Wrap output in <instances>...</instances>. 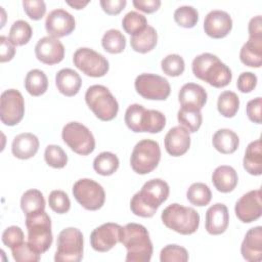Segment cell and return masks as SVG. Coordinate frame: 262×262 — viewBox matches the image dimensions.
I'll list each match as a JSON object with an SVG mask.
<instances>
[{
	"mask_svg": "<svg viewBox=\"0 0 262 262\" xmlns=\"http://www.w3.org/2000/svg\"><path fill=\"white\" fill-rule=\"evenodd\" d=\"M35 54L38 60L45 64H55L64 57V47L62 43L50 36L41 38L35 46Z\"/></svg>",
	"mask_w": 262,
	"mask_h": 262,
	"instance_id": "cell-18",
	"label": "cell"
},
{
	"mask_svg": "<svg viewBox=\"0 0 262 262\" xmlns=\"http://www.w3.org/2000/svg\"><path fill=\"white\" fill-rule=\"evenodd\" d=\"M191 68L193 75L198 79L216 88L227 86L232 79L230 69L216 55L209 52L195 56L192 60Z\"/></svg>",
	"mask_w": 262,
	"mask_h": 262,
	"instance_id": "cell-2",
	"label": "cell"
},
{
	"mask_svg": "<svg viewBox=\"0 0 262 262\" xmlns=\"http://www.w3.org/2000/svg\"><path fill=\"white\" fill-rule=\"evenodd\" d=\"M232 29V19L224 10L215 9L210 11L204 20L205 33L214 39L226 37Z\"/></svg>",
	"mask_w": 262,
	"mask_h": 262,
	"instance_id": "cell-19",
	"label": "cell"
},
{
	"mask_svg": "<svg viewBox=\"0 0 262 262\" xmlns=\"http://www.w3.org/2000/svg\"><path fill=\"white\" fill-rule=\"evenodd\" d=\"M158 42V34L155 28L147 26L140 34L132 36L130 45L132 49L139 53H147L151 51Z\"/></svg>",
	"mask_w": 262,
	"mask_h": 262,
	"instance_id": "cell-30",
	"label": "cell"
},
{
	"mask_svg": "<svg viewBox=\"0 0 262 262\" xmlns=\"http://www.w3.org/2000/svg\"><path fill=\"white\" fill-rule=\"evenodd\" d=\"M121 243L127 250V262H148L152 255V243L147 229L138 223H128L123 227Z\"/></svg>",
	"mask_w": 262,
	"mask_h": 262,
	"instance_id": "cell-3",
	"label": "cell"
},
{
	"mask_svg": "<svg viewBox=\"0 0 262 262\" xmlns=\"http://www.w3.org/2000/svg\"><path fill=\"white\" fill-rule=\"evenodd\" d=\"M237 173L231 166H219L212 174V182L215 188L223 193L232 191L237 185Z\"/></svg>",
	"mask_w": 262,
	"mask_h": 262,
	"instance_id": "cell-26",
	"label": "cell"
},
{
	"mask_svg": "<svg viewBox=\"0 0 262 262\" xmlns=\"http://www.w3.org/2000/svg\"><path fill=\"white\" fill-rule=\"evenodd\" d=\"M64 143L76 154L87 156L95 148V139L91 131L82 123H67L61 131Z\"/></svg>",
	"mask_w": 262,
	"mask_h": 262,
	"instance_id": "cell-10",
	"label": "cell"
},
{
	"mask_svg": "<svg viewBox=\"0 0 262 262\" xmlns=\"http://www.w3.org/2000/svg\"><path fill=\"white\" fill-rule=\"evenodd\" d=\"M248 31H249V38H262L261 15H256L250 19Z\"/></svg>",
	"mask_w": 262,
	"mask_h": 262,
	"instance_id": "cell-53",
	"label": "cell"
},
{
	"mask_svg": "<svg viewBox=\"0 0 262 262\" xmlns=\"http://www.w3.org/2000/svg\"><path fill=\"white\" fill-rule=\"evenodd\" d=\"M101 45L106 52L118 54L124 51L126 47V38L119 30L111 29L103 34Z\"/></svg>",
	"mask_w": 262,
	"mask_h": 262,
	"instance_id": "cell-35",
	"label": "cell"
},
{
	"mask_svg": "<svg viewBox=\"0 0 262 262\" xmlns=\"http://www.w3.org/2000/svg\"><path fill=\"white\" fill-rule=\"evenodd\" d=\"M123 227L117 223H103L90 234V245L97 252H107L121 243Z\"/></svg>",
	"mask_w": 262,
	"mask_h": 262,
	"instance_id": "cell-15",
	"label": "cell"
},
{
	"mask_svg": "<svg viewBox=\"0 0 262 262\" xmlns=\"http://www.w3.org/2000/svg\"><path fill=\"white\" fill-rule=\"evenodd\" d=\"M55 84L61 94L71 97L79 92L82 80L76 71L72 69H61L55 76Z\"/></svg>",
	"mask_w": 262,
	"mask_h": 262,
	"instance_id": "cell-25",
	"label": "cell"
},
{
	"mask_svg": "<svg viewBox=\"0 0 262 262\" xmlns=\"http://www.w3.org/2000/svg\"><path fill=\"white\" fill-rule=\"evenodd\" d=\"M166 151L172 157L184 155L190 146V136L187 129L182 126L171 128L164 139Z\"/></svg>",
	"mask_w": 262,
	"mask_h": 262,
	"instance_id": "cell-20",
	"label": "cell"
},
{
	"mask_svg": "<svg viewBox=\"0 0 262 262\" xmlns=\"http://www.w3.org/2000/svg\"><path fill=\"white\" fill-rule=\"evenodd\" d=\"M124 119L127 127L136 133H159L166 125V117L163 113L157 110H146L138 103L127 107Z\"/></svg>",
	"mask_w": 262,
	"mask_h": 262,
	"instance_id": "cell-4",
	"label": "cell"
},
{
	"mask_svg": "<svg viewBox=\"0 0 262 262\" xmlns=\"http://www.w3.org/2000/svg\"><path fill=\"white\" fill-rule=\"evenodd\" d=\"M48 204L52 211L57 214H64L71 208V201L69 195L59 189L52 190L48 196Z\"/></svg>",
	"mask_w": 262,
	"mask_h": 262,
	"instance_id": "cell-44",
	"label": "cell"
},
{
	"mask_svg": "<svg viewBox=\"0 0 262 262\" xmlns=\"http://www.w3.org/2000/svg\"><path fill=\"white\" fill-rule=\"evenodd\" d=\"M25 115V100L16 89H8L2 92L0 98V119L6 126L18 124Z\"/></svg>",
	"mask_w": 262,
	"mask_h": 262,
	"instance_id": "cell-14",
	"label": "cell"
},
{
	"mask_svg": "<svg viewBox=\"0 0 262 262\" xmlns=\"http://www.w3.org/2000/svg\"><path fill=\"white\" fill-rule=\"evenodd\" d=\"M161 219L166 227L184 235L194 233L200 225V215L193 208L176 203L163 210Z\"/></svg>",
	"mask_w": 262,
	"mask_h": 262,
	"instance_id": "cell-5",
	"label": "cell"
},
{
	"mask_svg": "<svg viewBox=\"0 0 262 262\" xmlns=\"http://www.w3.org/2000/svg\"><path fill=\"white\" fill-rule=\"evenodd\" d=\"M23 242H25V234L18 226H9L2 232V243L10 249L20 245Z\"/></svg>",
	"mask_w": 262,
	"mask_h": 262,
	"instance_id": "cell-46",
	"label": "cell"
},
{
	"mask_svg": "<svg viewBox=\"0 0 262 262\" xmlns=\"http://www.w3.org/2000/svg\"><path fill=\"white\" fill-rule=\"evenodd\" d=\"M120 162L118 157L110 151L100 152L93 161V169L102 176L114 174L119 168Z\"/></svg>",
	"mask_w": 262,
	"mask_h": 262,
	"instance_id": "cell-33",
	"label": "cell"
},
{
	"mask_svg": "<svg viewBox=\"0 0 262 262\" xmlns=\"http://www.w3.org/2000/svg\"><path fill=\"white\" fill-rule=\"evenodd\" d=\"M136 92L145 99L165 100L171 92L168 80L156 74H140L134 82Z\"/></svg>",
	"mask_w": 262,
	"mask_h": 262,
	"instance_id": "cell-13",
	"label": "cell"
},
{
	"mask_svg": "<svg viewBox=\"0 0 262 262\" xmlns=\"http://www.w3.org/2000/svg\"><path fill=\"white\" fill-rule=\"evenodd\" d=\"M132 3L136 9L145 13H152L161 6L160 0H133Z\"/></svg>",
	"mask_w": 262,
	"mask_h": 262,
	"instance_id": "cell-52",
	"label": "cell"
},
{
	"mask_svg": "<svg viewBox=\"0 0 262 262\" xmlns=\"http://www.w3.org/2000/svg\"><path fill=\"white\" fill-rule=\"evenodd\" d=\"M213 146L221 154L229 155L234 152L239 144V138L237 134L230 129L217 130L212 138Z\"/></svg>",
	"mask_w": 262,
	"mask_h": 262,
	"instance_id": "cell-29",
	"label": "cell"
},
{
	"mask_svg": "<svg viewBox=\"0 0 262 262\" xmlns=\"http://www.w3.org/2000/svg\"><path fill=\"white\" fill-rule=\"evenodd\" d=\"M39 139L33 133L25 132L16 135L11 144L13 156L20 160H28L34 157L39 149Z\"/></svg>",
	"mask_w": 262,
	"mask_h": 262,
	"instance_id": "cell-24",
	"label": "cell"
},
{
	"mask_svg": "<svg viewBox=\"0 0 262 262\" xmlns=\"http://www.w3.org/2000/svg\"><path fill=\"white\" fill-rule=\"evenodd\" d=\"M161 160V148L152 139H142L137 142L130 157V165L134 172L140 175L148 174L157 168Z\"/></svg>",
	"mask_w": 262,
	"mask_h": 262,
	"instance_id": "cell-8",
	"label": "cell"
},
{
	"mask_svg": "<svg viewBox=\"0 0 262 262\" xmlns=\"http://www.w3.org/2000/svg\"><path fill=\"white\" fill-rule=\"evenodd\" d=\"M32 34L33 31L30 24L26 20L18 19L11 25L8 38L14 46H23L30 41Z\"/></svg>",
	"mask_w": 262,
	"mask_h": 262,
	"instance_id": "cell-38",
	"label": "cell"
},
{
	"mask_svg": "<svg viewBox=\"0 0 262 262\" xmlns=\"http://www.w3.org/2000/svg\"><path fill=\"white\" fill-rule=\"evenodd\" d=\"M23 6L27 15L33 20L41 19L46 12V5L45 2L42 0H24Z\"/></svg>",
	"mask_w": 262,
	"mask_h": 262,
	"instance_id": "cell-47",
	"label": "cell"
},
{
	"mask_svg": "<svg viewBox=\"0 0 262 262\" xmlns=\"http://www.w3.org/2000/svg\"><path fill=\"white\" fill-rule=\"evenodd\" d=\"M161 68L164 74L170 77H178L184 72L185 63L179 54H169L162 59Z\"/></svg>",
	"mask_w": 262,
	"mask_h": 262,
	"instance_id": "cell-42",
	"label": "cell"
},
{
	"mask_svg": "<svg viewBox=\"0 0 262 262\" xmlns=\"http://www.w3.org/2000/svg\"><path fill=\"white\" fill-rule=\"evenodd\" d=\"M85 101L93 114L101 121L116 118L119 103L108 88L103 85H92L85 93Z\"/></svg>",
	"mask_w": 262,
	"mask_h": 262,
	"instance_id": "cell-7",
	"label": "cell"
},
{
	"mask_svg": "<svg viewBox=\"0 0 262 262\" xmlns=\"http://www.w3.org/2000/svg\"><path fill=\"white\" fill-rule=\"evenodd\" d=\"M241 61L251 68H260L262 64V38H249L239 51Z\"/></svg>",
	"mask_w": 262,
	"mask_h": 262,
	"instance_id": "cell-27",
	"label": "cell"
},
{
	"mask_svg": "<svg viewBox=\"0 0 262 262\" xmlns=\"http://www.w3.org/2000/svg\"><path fill=\"white\" fill-rule=\"evenodd\" d=\"M20 208L25 215H29L45 209V200L38 189H29L24 192L20 199Z\"/></svg>",
	"mask_w": 262,
	"mask_h": 262,
	"instance_id": "cell-34",
	"label": "cell"
},
{
	"mask_svg": "<svg viewBox=\"0 0 262 262\" xmlns=\"http://www.w3.org/2000/svg\"><path fill=\"white\" fill-rule=\"evenodd\" d=\"M186 198L190 204L198 207H204L211 202L212 193L207 184L203 182H194L188 187Z\"/></svg>",
	"mask_w": 262,
	"mask_h": 262,
	"instance_id": "cell-37",
	"label": "cell"
},
{
	"mask_svg": "<svg viewBox=\"0 0 262 262\" xmlns=\"http://www.w3.org/2000/svg\"><path fill=\"white\" fill-rule=\"evenodd\" d=\"M261 190L254 189L243 194L235 203L234 212L236 217L244 223H251L261 217L262 201Z\"/></svg>",
	"mask_w": 262,
	"mask_h": 262,
	"instance_id": "cell-16",
	"label": "cell"
},
{
	"mask_svg": "<svg viewBox=\"0 0 262 262\" xmlns=\"http://www.w3.org/2000/svg\"><path fill=\"white\" fill-rule=\"evenodd\" d=\"M26 226L30 246L39 254L45 253L53 241L49 215L44 210L29 214L26 216Z\"/></svg>",
	"mask_w": 262,
	"mask_h": 262,
	"instance_id": "cell-6",
	"label": "cell"
},
{
	"mask_svg": "<svg viewBox=\"0 0 262 262\" xmlns=\"http://www.w3.org/2000/svg\"><path fill=\"white\" fill-rule=\"evenodd\" d=\"M15 54V46L5 36L0 37V61L6 62L11 60Z\"/></svg>",
	"mask_w": 262,
	"mask_h": 262,
	"instance_id": "cell-50",
	"label": "cell"
},
{
	"mask_svg": "<svg viewBox=\"0 0 262 262\" xmlns=\"http://www.w3.org/2000/svg\"><path fill=\"white\" fill-rule=\"evenodd\" d=\"M174 20L182 28H193L199 20V12L192 6L183 5L174 11Z\"/></svg>",
	"mask_w": 262,
	"mask_h": 262,
	"instance_id": "cell-40",
	"label": "cell"
},
{
	"mask_svg": "<svg viewBox=\"0 0 262 262\" xmlns=\"http://www.w3.org/2000/svg\"><path fill=\"white\" fill-rule=\"evenodd\" d=\"M229 223V213L227 207L222 203L212 205L206 212L205 227L208 233L217 235L223 233Z\"/></svg>",
	"mask_w": 262,
	"mask_h": 262,
	"instance_id": "cell-21",
	"label": "cell"
},
{
	"mask_svg": "<svg viewBox=\"0 0 262 262\" xmlns=\"http://www.w3.org/2000/svg\"><path fill=\"white\" fill-rule=\"evenodd\" d=\"M83 234L76 227L62 229L57 237L56 262H79L83 258Z\"/></svg>",
	"mask_w": 262,
	"mask_h": 262,
	"instance_id": "cell-9",
	"label": "cell"
},
{
	"mask_svg": "<svg viewBox=\"0 0 262 262\" xmlns=\"http://www.w3.org/2000/svg\"><path fill=\"white\" fill-rule=\"evenodd\" d=\"M177 119L180 126L187 129L189 133L196 132L200 129L203 122L201 110L187 106L180 107V110L177 113Z\"/></svg>",
	"mask_w": 262,
	"mask_h": 262,
	"instance_id": "cell-32",
	"label": "cell"
},
{
	"mask_svg": "<svg viewBox=\"0 0 262 262\" xmlns=\"http://www.w3.org/2000/svg\"><path fill=\"white\" fill-rule=\"evenodd\" d=\"M25 88L32 96L44 94L48 88L47 76L41 70H31L25 78Z\"/></svg>",
	"mask_w": 262,
	"mask_h": 262,
	"instance_id": "cell-31",
	"label": "cell"
},
{
	"mask_svg": "<svg viewBox=\"0 0 262 262\" xmlns=\"http://www.w3.org/2000/svg\"><path fill=\"white\" fill-rule=\"evenodd\" d=\"M170 192L166 181L155 178L146 181L141 189L130 201V209L136 216L143 218L152 217L158 208L168 199Z\"/></svg>",
	"mask_w": 262,
	"mask_h": 262,
	"instance_id": "cell-1",
	"label": "cell"
},
{
	"mask_svg": "<svg viewBox=\"0 0 262 262\" xmlns=\"http://www.w3.org/2000/svg\"><path fill=\"white\" fill-rule=\"evenodd\" d=\"M73 195L84 209L89 211L100 209L105 201L103 187L98 182L89 178H82L75 182Z\"/></svg>",
	"mask_w": 262,
	"mask_h": 262,
	"instance_id": "cell-11",
	"label": "cell"
},
{
	"mask_svg": "<svg viewBox=\"0 0 262 262\" xmlns=\"http://www.w3.org/2000/svg\"><path fill=\"white\" fill-rule=\"evenodd\" d=\"M207 92L199 84L186 83L184 84L178 93V100L181 106L193 107L202 110L207 102Z\"/></svg>",
	"mask_w": 262,
	"mask_h": 262,
	"instance_id": "cell-23",
	"label": "cell"
},
{
	"mask_svg": "<svg viewBox=\"0 0 262 262\" xmlns=\"http://www.w3.org/2000/svg\"><path fill=\"white\" fill-rule=\"evenodd\" d=\"M239 107V98L236 93L226 90L223 91L217 100L218 112L225 118H232L235 116Z\"/></svg>",
	"mask_w": 262,
	"mask_h": 262,
	"instance_id": "cell-36",
	"label": "cell"
},
{
	"mask_svg": "<svg viewBox=\"0 0 262 262\" xmlns=\"http://www.w3.org/2000/svg\"><path fill=\"white\" fill-rule=\"evenodd\" d=\"M100 6L102 10L110 14V15H116L119 14L126 6L127 1L126 0H100Z\"/></svg>",
	"mask_w": 262,
	"mask_h": 262,
	"instance_id": "cell-51",
	"label": "cell"
},
{
	"mask_svg": "<svg viewBox=\"0 0 262 262\" xmlns=\"http://www.w3.org/2000/svg\"><path fill=\"white\" fill-rule=\"evenodd\" d=\"M76 27L74 16L62 8L50 11L45 20V29L52 38H60L70 35Z\"/></svg>",
	"mask_w": 262,
	"mask_h": 262,
	"instance_id": "cell-17",
	"label": "cell"
},
{
	"mask_svg": "<svg viewBox=\"0 0 262 262\" xmlns=\"http://www.w3.org/2000/svg\"><path fill=\"white\" fill-rule=\"evenodd\" d=\"M147 26L146 17L137 11H129L122 19L124 31L131 37L140 34Z\"/></svg>",
	"mask_w": 262,
	"mask_h": 262,
	"instance_id": "cell-39",
	"label": "cell"
},
{
	"mask_svg": "<svg viewBox=\"0 0 262 262\" xmlns=\"http://www.w3.org/2000/svg\"><path fill=\"white\" fill-rule=\"evenodd\" d=\"M73 62L82 73L93 78L103 77L110 69L108 61L102 54L87 47H81L75 51Z\"/></svg>",
	"mask_w": 262,
	"mask_h": 262,
	"instance_id": "cell-12",
	"label": "cell"
},
{
	"mask_svg": "<svg viewBox=\"0 0 262 262\" xmlns=\"http://www.w3.org/2000/svg\"><path fill=\"white\" fill-rule=\"evenodd\" d=\"M44 159L48 166L55 169H61L68 163V156L66 151L59 145L55 144H49L46 146Z\"/></svg>",
	"mask_w": 262,
	"mask_h": 262,
	"instance_id": "cell-41",
	"label": "cell"
},
{
	"mask_svg": "<svg viewBox=\"0 0 262 262\" xmlns=\"http://www.w3.org/2000/svg\"><path fill=\"white\" fill-rule=\"evenodd\" d=\"M245 170L254 176H259L262 174V150H261V140L257 139L248 144L244 160H243Z\"/></svg>",
	"mask_w": 262,
	"mask_h": 262,
	"instance_id": "cell-28",
	"label": "cell"
},
{
	"mask_svg": "<svg viewBox=\"0 0 262 262\" xmlns=\"http://www.w3.org/2000/svg\"><path fill=\"white\" fill-rule=\"evenodd\" d=\"M12 257L16 262H37L40 260L41 254L37 253L27 242L11 249Z\"/></svg>",
	"mask_w": 262,
	"mask_h": 262,
	"instance_id": "cell-45",
	"label": "cell"
},
{
	"mask_svg": "<svg viewBox=\"0 0 262 262\" xmlns=\"http://www.w3.org/2000/svg\"><path fill=\"white\" fill-rule=\"evenodd\" d=\"M241 253L249 262L262 260V227L256 226L249 229L241 246Z\"/></svg>",
	"mask_w": 262,
	"mask_h": 262,
	"instance_id": "cell-22",
	"label": "cell"
},
{
	"mask_svg": "<svg viewBox=\"0 0 262 262\" xmlns=\"http://www.w3.org/2000/svg\"><path fill=\"white\" fill-rule=\"evenodd\" d=\"M67 3H68L71 7L75 8V9H82V8H84V7L89 3V1L75 0V1H67Z\"/></svg>",
	"mask_w": 262,
	"mask_h": 262,
	"instance_id": "cell-54",
	"label": "cell"
},
{
	"mask_svg": "<svg viewBox=\"0 0 262 262\" xmlns=\"http://www.w3.org/2000/svg\"><path fill=\"white\" fill-rule=\"evenodd\" d=\"M161 262H186L188 252L185 248L178 245H167L160 253Z\"/></svg>",
	"mask_w": 262,
	"mask_h": 262,
	"instance_id": "cell-43",
	"label": "cell"
},
{
	"mask_svg": "<svg viewBox=\"0 0 262 262\" xmlns=\"http://www.w3.org/2000/svg\"><path fill=\"white\" fill-rule=\"evenodd\" d=\"M256 85H257V76L252 72H244L237 78L236 87L243 93H249L253 91Z\"/></svg>",
	"mask_w": 262,
	"mask_h": 262,
	"instance_id": "cell-48",
	"label": "cell"
},
{
	"mask_svg": "<svg viewBox=\"0 0 262 262\" xmlns=\"http://www.w3.org/2000/svg\"><path fill=\"white\" fill-rule=\"evenodd\" d=\"M261 106H262L261 97H256L254 99H251L247 103V107H246L247 116L252 122L256 124H261Z\"/></svg>",
	"mask_w": 262,
	"mask_h": 262,
	"instance_id": "cell-49",
	"label": "cell"
}]
</instances>
